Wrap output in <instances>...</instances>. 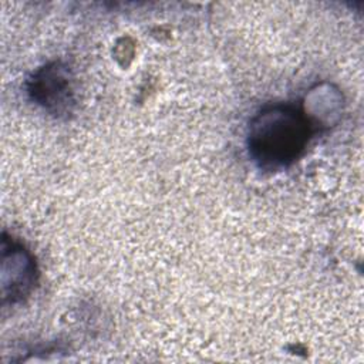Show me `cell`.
Returning a JSON list of instances; mask_svg holds the SVG:
<instances>
[{
  "label": "cell",
  "instance_id": "6da1fadb",
  "mask_svg": "<svg viewBox=\"0 0 364 364\" xmlns=\"http://www.w3.org/2000/svg\"><path fill=\"white\" fill-rule=\"evenodd\" d=\"M311 132L310 119L301 108L293 104L267 105L249 122L247 149L259 168L279 171L300 158Z\"/></svg>",
  "mask_w": 364,
  "mask_h": 364
},
{
  "label": "cell",
  "instance_id": "7a4b0ae2",
  "mask_svg": "<svg viewBox=\"0 0 364 364\" xmlns=\"http://www.w3.org/2000/svg\"><path fill=\"white\" fill-rule=\"evenodd\" d=\"M28 92L33 101L55 115L68 114L74 102L71 78L60 63L40 68L30 80Z\"/></svg>",
  "mask_w": 364,
  "mask_h": 364
},
{
  "label": "cell",
  "instance_id": "3957f363",
  "mask_svg": "<svg viewBox=\"0 0 364 364\" xmlns=\"http://www.w3.org/2000/svg\"><path fill=\"white\" fill-rule=\"evenodd\" d=\"M3 267L10 269V279L3 280V297L11 301L21 300L30 293L36 282V264L33 257L18 245L11 243V252H3Z\"/></svg>",
  "mask_w": 364,
  "mask_h": 364
}]
</instances>
